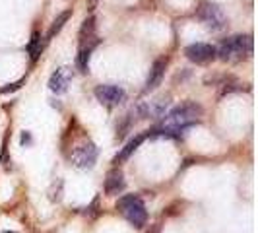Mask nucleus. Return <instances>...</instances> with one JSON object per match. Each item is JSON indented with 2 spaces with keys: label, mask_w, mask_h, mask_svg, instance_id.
Wrapping results in <instances>:
<instances>
[{
  "label": "nucleus",
  "mask_w": 258,
  "mask_h": 233,
  "mask_svg": "<svg viewBox=\"0 0 258 233\" xmlns=\"http://www.w3.org/2000/svg\"><path fill=\"white\" fill-rule=\"evenodd\" d=\"M202 116V107L194 101H184V103L177 105L175 109H171L165 113V121L161 129H155L152 136H167V138H175L179 136L182 129H186L188 125L196 123Z\"/></svg>",
  "instance_id": "1"
},
{
  "label": "nucleus",
  "mask_w": 258,
  "mask_h": 233,
  "mask_svg": "<svg viewBox=\"0 0 258 233\" xmlns=\"http://www.w3.org/2000/svg\"><path fill=\"white\" fill-rule=\"evenodd\" d=\"M218 56L225 63H237L243 61L252 52V37L250 35H233L221 41V45L216 49Z\"/></svg>",
  "instance_id": "2"
},
{
  "label": "nucleus",
  "mask_w": 258,
  "mask_h": 233,
  "mask_svg": "<svg viewBox=\"0 0 258 233\" xmlns=\"http://www.w3.org/2000/svg\"><path fill=\"white\" fill-rule=\"evenodd\" d=\"M116 208L124 214V218L136 225V227H144L146 225V220H148V212H146V206H144L142 198L138 194H126L122 198H118V204Z\"/></svg>",
  "instance_id": "3"
},
{
  "label": "nucleus",
  "mask_w": 258,
  "mask_h": 233,
  "mask_svg": "<svg viewBox=\"0 0 258 233\" xmlns=\"http://www.w3.org/2000/svg\"><path fill=\"white\" fill-rule=\"evenodd\" d=\"M198 18L212 31H221L227 24V18H225V14H223V10L218 4H208V2L202 4L198 8Z\"/></svg>",
  "instance_id": "4"
},
{
  "label": "nucleus",
  "mask_w": 258,
  "mask_h": 233,
  "mask_svg": "<svg viewBox=\"0 0 258 233\" xmlns=\"http://www.w3.org/2000/svg\"><path fill=\"white\" fill-rule=\"evenodd\" d=\"M97 146L90 140H84L82 144H78L72 152V163L80 169H91L97 161Z\"/></svg>",
  "instance_id": "5"
},
{
  "label": "nucleus",
  "mask_w": 258,
  "mask_h": 233,
  "mask_svg": "<svg viewBox=\"0 0 258 233\" xmlns=\"http://www.w3.org/2000/svg\"><path fill=\"white\" fill-rule=\"evenodd\" d=\"M184 54L188 61H192L196 65H208L212 63L214 59H218V52H216V47L214 45H208V43H194V45H188L184 49Z\"/></svg>",
  "instance_id": "6"
},
{
  "label": "nucleus",
  "mask_w": 258,
  "mask_h": 233,
  "mask_svg": "<svg viewBox=\"0 0 258 233\" xmlns=\"http://www.w3.org/2000/svg\"><path fill=\"white\" fill-rule=\"evenodd\" d=\"M95 97L99 103L107 105V107H115V105H120L124 101L126 91L118 86H113V84H105V86L95 88Z\"/></svg>",
  "instance_id": "7"
},
{
  "label": "nucleus",
  "mask_w": 258,
  "mask_h": 233,
  "mask_svg": "<svg viewBox=\"0 0 258 233\" xmlns=\"http://www.w3.org/2000/svg\"><path fill=\"white\" fill-rule=\"evenodd\" d=\"M169 107V99L165 97H157L154 101H148L138 107V113L142 119H159V116H165Z\"/></svg>",
  "instance_id": "8"
},
{
  "label": "nucleus",
  "mask_w": 258,
  "mask_h": 233,
  "mask_svg": "<svg viewBox=\"0 0 258 233\" xmlns=\"http://www.w3.org/2000/svg\"><path fill=\"white\" fill-rule=\"evenodd\" d=\"M70 80H72V70L68 66H62V68H58L51 76V80H49V90L54 91V93H64L68 90Z\"/></svg>",
  "instance_id": "9"
},
{
  "label": "nucleus",
  "mask_w": 258,
  "mask_h": 233,
  "mask_svg": "<svg viewBox=\"0 0 258 233\" xmlns=\"http://www.w3.org/2000/svg\"><path fill=\"white\" fill-rule=\"evenodd\" d=\"M126 183H124V175L120 169H113L107 173V179H105V193L109 196H118V194L124 191Z\"/></svg>",
  "instance_id": "10"
},
{
  "label": "nucleus",
  "mask_w": 258,
  "mask_h": 233,
  "mask_svg": "<svg viewBox=\"0 0 258 233\" xmlns=\"http://www.w3.org/2000/svg\"><path fill=\"white\" fill-rule=\"evenodd\" d=\"M163 74H165V61H155L150 74H148V80H146V91L155 90L161 84Z\"/></svg>",
  "instance_id": "11"
},
{
  "label": "nucleus",
  "mask_w": 258,
  "mask_h": 233,
  "mask_svg": "<svg viewBox=\"0 0 258 233\" xmlns=\"http://www.w3.org/2000/svg\"><path fill=\"white\" fill-rule=\"evenodd\" d=\"M144 140H146V134H138L136 138H132V140H130V142L126 144V146H124V148H122V150H120V152L115 155L113 163H116V165H118V163H124V161H126V159L130 157V155H132L134 152H136V150H138V148H140V144H142Z\"/></svg>",
  "instance_id": "12"
},
{
  "label": "nucleus",
  "mask_w": 258,
  "mask_h": 233,
  "mask_svg": "<svg viewBox=\"0 0 258 233\" xmlns=\"http://www.w3.org/2000/svg\"><path fill=\"white\" fill-rule=\"evenodd\" d=\"M93 37H95V20L88 18L82 24V29H80V43H82V47L88 45L90 41H93Z\"/></svg>",
  "instance_id": "13"
},
{
  "label": "nucleus",
  "mask_w": 258,
  "mask_h": 233,
  "mask_svg": "<svg viewBox=\"0 0 258 233\" xmlns=\"http://www.w3.org/2000/svg\"><path fill=\"white\" fill-rule=\"evenodd\" d=\"M91 51H93V45H84L82 49H80V54H78L76 59V65L80 68V72H88V65H90V56H91Z\"/></svg>",
  "instance_id": "14"
},
{
  "label": "nucleus",
  "mask_w": 258,
  "mask_h": 233,
  "mask_svg": "<svg viewBox=\"0 0 258 233\" xmlns=\"http://www.w3.org/2000/svg\"><path fill=\"white\" fill-rule=\"evenodd\" d=\"M72 16V10H66V12H62L54 22H52V26H51V29H49V33H47V39H52L62 27H64V24L68 22V18Z\"/></svg>",
  "instance_id": "15"
},
{
  "label": "nucleus",
  "mask_w": 258,
  "mask_h": 233,
  "mask_svg": "<svg viewBox=\"0 0 258 233\" xmlns=\"http://www.w3.org/2000/svg\"><path fill=\"white\" fill-rule=\"evenodd\" d=\"M27 51L31 52V59H33V61H37V56L41 54V39H39V33H33V37H31V41H29Z\"/></svg>",
  "instance_id": "16"
},
{
  "label": "nucleus",
  "mask_w": 258,
  "mask_h": 233,
  "mask_svg": "<svg viewBox=\"0 0 258 233\" xmlns=\"http://www.w3.org/2000/svg\"><path fill=\"white\" fill-rule=\"evenodd\" d=\"M4 233H16V231H4Z\"/></svg>",
  "instance_id": "17"
}]
</instances>
